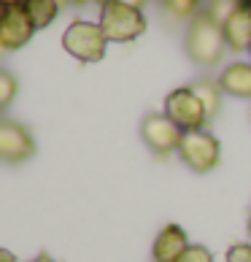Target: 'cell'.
<instances>
[{"instance_id": "18", "label": "cell", "mask_w": 251, "mask_h": 262, "mask_svg": "<svg viewBox=\"0 0 251 262\" xmlns=\"http://www.w3.org/2000/svg\"><path fill=\"white\" fill-rule=\"evenodd\" d=\"M0 262H16L14 251H8V249H3V246H0Z\"/></svg>"}, {"instance_id": "19", "label": "cell", "mask_w": 251, "mask_h": 262, "mask_svg": "<svg viewBox=\"0 0 251 262\" xmlns=\"http://www.w3.org/2000/svg\"><path fill=\"white\" fill-rule=\"evenodd\" d=\"M3 8H16V6H25V0H0Z\"/></svg>"}, {"instance_id": "16", "label": "cell", "mask_w": 251, "mask_h": 262, "mask_svg": "<svg viewBox=\"0 0 251 262\" xmlns=\"http://www.w3.org/2000/svg\"><path fill=\"white\" fill-rule=\"evenodd\" d=\"M176 262H214V254H211V249L200 246V244H189L187 251Z\"/></svg>"}, {"instance_id": "25", "label": "cell", "mask_w": 251, "mask_h": 262, "mask_svg": "<svg viewBox=\"0 0 251 262\" xmlns=\"http://www.w3.org/2000/svg\"><path fill=\"white\" fill-rule=\"evenodd\" d=\"M248 6H251V3H248Z\"/></svg>"}, {"instance_id": "21", "label": "cell", "mask_w": 251, "mask_h": 262, "mask_svg": "<svg viewBox=\"0 0 251 262\" xmlns=\"http://www.w3.org/2000/svg\"><path fill=\"white\" fill-rule=\"evenodd\" d=\"M30 262H57V259H54L52 254H38V257H35V259H30Z\"/></svg>"}, {"instance_id": "14", "label": "cell", "mask_w": 251, "mask_h": 262, "mask_svg": "<svg viewBox=\"0 0 251 262\" xmlns=\"http://www.w3.org/2000/svg\"><path fill=\"white\" fill-rule=\"evenodd\" d=\"M200 3L202 0H162L165 11L176 19H195L200 14Z\"/></svg>"}, {"instance_id": "6", "label": "cell", "mask_w": 251, "mask_h": 262, "mask_svg": "<svg viewBox=\"0 0 251 262\" xmlns=\"http://www.w3.org/2000/svg\"><path fill=\"white\" fill-rule=\"evenodd\" d=\"M141 138L157 157H168V154L178 151L184 130L168 114H146L141 122Z\"/></svg>"}, {"instance_id": "15", "label": "cell", "mask_w": 251, "mask_h": 262, "mask_svg": "<svg viewBox=\"0 0 251 262\" xmlns=\"http://www.w3.org/2000/svg\"><path fill=\"white\" fill-rule=\"evenodd\" d=\"M19 92V81L11 71H6V68H0V111H6L8 105L14 103Z\"/></svg>"}, {"instance_id": "1", "label": "cell", "mask_w": 251, "mask_h": 262, "mask_svg": "<svg viewBox=\"0 0 251 262\" xmlns=\"http://www.w3.org/2000/svg\"><path fill=\"white\" fill-rule=\"evenodd\" d=\"M184 49L189 54V60L197 65H216L221 60V54L227 49V41H224L221 22L211 11H202L189 22Z\"/></svg>"}, {"instance_id": "3", "label": "cell", "mask_w": 251, "mask_h": 262, "mask_svg": "<svg viewBox=\"0 0 251 262\" xmlns=\"http://www.w3.org/2000/svg\"><path fill=\"white\" fill-rule=\"evenodd\" d=\"M100 27L108 41L130 43L146 33V16L141 8H132L127 3H119V0H105L100 6Z\"/></svg>"}, {"instance_id": "24", "label": "cell", "mask_w": 251, "mask_h": 262, "mask_svg": "<svg viewBox=\"0 0 251 262\" xmlns=\"http://www.w3.org/2000/svg\"><path fill=\"white\" fill-rule=\"evenodd\" d=\"M248 54H251V49H248Z\"/></svg>"}, {"instance_id": "7", "label": "cell", "mask_w": 251, "mask_h": 262, "mask_svg": "<svg viewBox=\"0 0 251 262\" xmlns=\"http://www.w3.org/2000/svg\"><path fill=\"white\" fill-rule=\"evenodd\" d=\"M35 154V138L14 119H0V162L19 165Z\"/></svg>"}, {"instance_id": "13", "label": "cell", "mask_w": 251, "mask_h": 262, "mask_svg": "<svg viewBox=\"0 0 251 262\" xmlns=\"http://www.w3.org/2000/svg\"><path fill=\"white\" fill-rule=\"evenodd\" d=\"M192 90H195V95L202 100V105H206V111H208V119H214V116L219 114L221 108V86L219 81H211V79H200L195 84H189Z\"/></svg>"}, {"instance_id": "23", "label": "cell", "mask_w": 251, "mask_h": 262, "mask_svg": "<svg viewBox=\"0 0 251 262\" xmlns=\"http://www.w3.org/2000/svg\"><path fill=\"white\" fill-rule=\"evenodd\" d=\"M248 232H251V216H248Z\"/></svg>"}, {"instance_id": "8", "label": "cell", "mask_w": 251, "mask_h": 262, "mask_svg": "<svg viewBox=\"0 0 251 262\" xmlns=\"http://www.w3.org/2000/svg\"><path fill=\"white\" fill-rule=\"evenodd\" d=\"M35 35V25L30 22V16L22 6L8 8L0 19V52H16L22 46L30 43V38Z\"/></svg>"}, {"instance_id": "4", "label": "cell", "mask_w": 251, "mask_h": 262, "mask_svg": "<svg viewBox=\"0 0 251 262\" xmlns=\"http://www.w3.org/2000/svg\"><path fill=\"white\" fill-rule=\"evenodd\" d=\"M178 154H181V162L189 170L208 173L219 165L221 146H219L216 135H211L206 130H192V133H184V138L178 143Z\"/></svg>"}, {"instance_id": "12", "label": "cell", "mask_w": 251, "mask_h": 262, "mask_svg": "<svg viewBox=\"0 0 251 262\" xmlns=\"http://www.w3.org/2000/svg\"><path fill=\"white\" fill-rule=\"evenodd\" d=\"M25 11L30 16V22L35 25V30H43V27H49L57 14H60V3L57 0H25Z\"/></svg>"}, {"instance_id": "9", "label": "cell", "mask_w": 251, "mask_h": 262, "mask_svg": "<svg viewBox=\"0 0 251 262\" xmlns=\"http://www.w3.org/2000/svg\"><path fill=\"white\" fill-rule=\"evenodd\" d=\"M224 41L230 52H248L251 49V6H235L221 22Z\"/></svg>"}, {"instance_id": "22", "label": "cell", "mask_w": 251, "mask_h": 262, "mask_svg": "<svg viewBox=\"0 0 251 262\" xmlns=\"http://www.w3.org/2000/svg\"><path fill=\"white\" fill-rule=\"evenodd\" d=\"M76 3H79V6H92V3H98V6H103L105 0H76Z\"/></svg>"}, {"instance_id": "10", "label": "cell", "mask_w": 251, "mask_h": 262, "mask_svg": "<svg viewBox=\"0 0 251 262\" xmlns=\"http://www.w3.org/2000/svg\"><path fill=\"white\" fill-rule=\"evenodd\" d=\"M187 246H189L187 230L181 225H165L159 230L157 241H154L151 257H154V262H176L187 251Z\"/></svg>"}, {"instance_id": "11", "label": "cell", "mask_w": 251, "mask_h": 262, "mask_svg": "<svg viewBox=\"0 0 251 262\" xmlns=\"http://www.w3.org/2000/svg\"><path fill=\"white\" fill-rule=\"evenodd\" d=\"M221 92L233 98H248L251 100V62H233L219 76Z\"/></svg>"}, {"instance_id": "20", "label": "cell", "mask_w": 251, "mask_h": 262, "mask_svg": "<svg viewBox=\"0 0 251 262\" xmlns=\"http://www.w3.org/2000/svg\"><path fill=\"white\" fill-rule=\"evenodd\" d=\"M119 3H127L132 8H143V6H146V0H119Z\"/></svg>"}, {"instance_id": "17", "label": "cell", "mask_w": 251, "mask_h": 262, "mask_svg": "<svg viewBox=\"0 0 251 262\" xmlns=\"http://www.w3.org/2000/svg\"><path fill=\"white\" fill-rule=\"evenodd\" d=\"M227 262H251V244H233L227 249Z\"/></svg>"}, {"instance_id": "5", "label": "cell", "mask_w": 251, "mask_h": 262, "mask_svg": "<svg viewBox=\"0 0 251 262\" xmlns=\"http://www.w3.org/2000/svg\"><path fill=\"white\" fill-rule=\"evenodd\" d=\"M165 114L184 133L202 130L208 124V111H206V105H202V100L195 95L192 86H178V90L168 92V98H165Z\"/></svg>"}, {"instance_id": "2", "label": "cell", "mask_w": 251, "mask_h": 262, "mask_svg": "<svg viewBox=\"0 0 251 262\" xmlns=\"http://www.w3.org/2000/svg\"><path fill=\"white\" fill-rule=\"evenodd\" d=\"M105 46H108V38H105L100 22H86V19H76L65 27L62 33V49L76 57L79 62H100L105 57Z\"/></svg>"}]
</instances>
